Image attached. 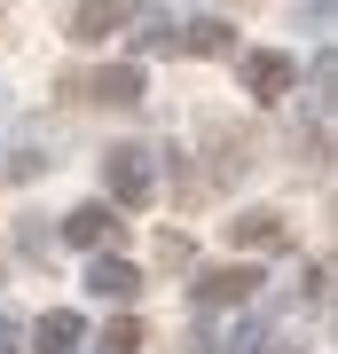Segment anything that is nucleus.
Segmentation results:
<instances>
[{
    "instance_id": "obj_2",
    "label": "nucleus",
    "mask_w": 338,
    "mask_h": 354,
    "mask_svg": "<svg viewBox=\"0 0 338 354\" xmlns=\"http://www.w3.org/2000/svg\"><path fill=\"white\" fill-rule=\"evenodd\" d=\"M63 236H71V244H118V236H126V221L111 213V205H79V213L63 221Z\"/></svg>"
},
{
    "instance_id": "obj_6",
    "label": "nucleus",
    "mask_w": 338,
    "mask_h": 354,
    "mask_svg": "<svg viewBox=\"0 0 338 354\" xmlns=\"http://www.w3.org/2000/svg\"><path fill=\"white\" fill-rule=\"evenodd\" d=\"M87 291H102V299H134V268H126V260H95V276H87Z\"/></svg>"
},
{
    "instance_id": "obj_8",
    "label": "nucleus",
    "mask_w": 338,
    "mask_h": 354,
    "mask_svg": "<svg viewBox=\"0 0 338 354\" xmlns=\"http://www.w3.org/2000/svg\"><path fill=\"white\" fill-rule=\"evenodd\" d=\"M95 95H102V102H118V111H126V102L142 95V71H102V79H95Z\"/></svg>"
},
{
    "instance_id": "obj_11",
    "label": "nucleus",
    "mask_w": 338,
    "mask_h": 354,
    "mask_svg": "<svg viewBox=\"0 0 338 354\" xmlns=\"http://www.w3.org/2000/svg\"><path fill=\"white\" fill-rule=\"evenodd\" d=\"M102 354H142V323H134V315H118L111 330H102Z\"/></svg>"
},
{
    "instance_id": "obj_5",
    "label": "nucleus",
    "mask_w": 338,
    "mask_h": 354,
    "mask_svg": "<svg viewBox=\"0 0 338 354\" xmlns=\"http://www.w3.org/2000/svg\"><path fill=\"white\" fill-rule=\"evenodd\" d=\"M126 24V0H87V8L71 16V39H102V32H118Z\"/></svg>"
},
{
    "instance_id": "obj_1",
    "label": "nucleus",
    "mask_w": 338,
    "mask_h": 354,
    "mask_svg": "<svg viewBox=\"0 0 338 354\" xmlns=\"http://www.w3.org/2000/svg\"><path fill=\"white\" fill-rule=\"evenodd\" d=\"M252 291H260V268H213V276L197 283V299L205 307H244Z\"/></svg>"
},
{
    "instance_id": "obj_10",
    "label": "nucleus",
    "mask_w": 338,
    "mask_h": 354,
    "mask_svg": "<svg viewBox=\"0 0 338 354\" xmlns=\"http://www.w3.org/2000/svg\"><path fill=\"white\" fill-rule=\"evenodd\" d=\"M181 48H189V55H228L236 39H228V24H197V32L181 39Z\"/></svg>"
},
{
    "instance_id": "obj_4",
    "label": "nucleus",
    "mask_w": 338,
    "mask_h": 354,
    "mask_svg": "<svg viewBox=\"0 0 338 354\" xmlns=\"http://www.w3.org/2000/svg\"><path fill=\"white\" fill-rule=\"evenodd\" d=\"M111 189H118L126 205H142V197H150V158H142V150H118V158H111Z\"/></svg>"
},
{
    "instance_id": "obj_3",
    "label": "nucleus",
    "mask_w": 338,
    "mask_h": 354,
    "mask_svg": "<svg viewBox=\"0 0 338 354\" xmlns=\"http://www.w3.org/2000/svg\"><path fill=\"white\" fill-rule=\"evenodd\" d=\"M244 87L260 102H283L291 95V55H244Z\"/></svg>"
},
{
    "instance_id": "obj_7",
    "label": "nucleus",
    "mask_w": 338,
    "mask_h": 354,
    "mask_svg": "<svg viewBox=\"0 0 338 354\" xmlns=\"http://www.w3.org/2000/svg\"><path fill=\"white\" fill-rule=\"evenodd\" d=\"M228 236H236V244H283V221H276V213H244Z\"/></svg>"
},
{
    "instance_id": "obj_9",
    "label": "nucleus",
    "mask_w": 338,
    "mask_h": 354,
    "mask_svg": "<svg viewBox=\"0 0 338 354\" xmlns=\"http://www.w3.org/2000/svg\"><path fill=\"white\" fill-rule=\"evenodd\" d=\"M32 339H39V354H48V346H79V315H39Z\"/></svg>"
}]
</instances>
